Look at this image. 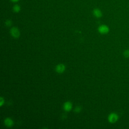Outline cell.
I'll use <instances>...</instances> for the list:
<instances>
[{"mask_svg": "<svg viewBox=\"0 0 129 129\" xmlns=\"http://www.w3.org/2000/svg\"><path fill=\"white\" fill-rule=\"evenodd\" d=\"M118 119V116L117 114L115 113H111L108 117V119L109 122L110 123H114L117 121V120Z\"/></svg>", "mask_w": 129, "mask_h": 129, "instance_id": "obj_1", "label": "cell"}, {"mask_svg": "<svg viewBox=\"0 0 129 129\" xmlns=\"http://www.w3.org/2000/svg\"><path fill=\"white\" fill-rule=\"evenodd\" d=\"M10 33L11 35L15 38H18L20 35V31L19 29L16 27H13L10 30Z\"/></svg>", "mask_w": 129, "mask_h": 129, "instance_id": "obj_2", "label": "cell"}, {"mask_svg": "<svg viewBox=\"0 0 129 129\" xmlns=\"http://www.w3.org/2000/svg\"><path fill=\"white\" fill-rule=\"evenodd\" d=\"M109 31L108 27L105 25H102L98 27V31L101 34H106Z\"/></svg>", "mask_w": 129, "mask_h": 129, "instance_id": "obj_3", "label": "cell"}, {"mask_svg": "<svg viewBox=\"0 0 129 129\" xmlns=\"http://www.w3.org/2000/svg\"><path fill=\"white\" fill-rule=\"evenodd\" d=\"M65 69L66 66L62 63L58 64L55 67V71L59 74L62 73L65 71Z\"/></svg>", "mask_w": 129, "mask_h": 129, "instance_id": "obj_4", "label": "cell"}, {"mask_svg": "<svg viewBox=\"0 0 129 129\" xmlns=\"http://www.w3.org/2000/svg\"><path fill=\"white\" fill-rule=\"evenodd\" d=\"M63 109L66 111H69L72 109V103L69 102V101H67L66 102L63 106Z\"/></svg>", "mask_w": 129, "mask_h": 129, "instance_id": "obj_5", "label": "cell"}, {"mask_svg": "<svg viewBox=\"0 0 129 129\" xmlns=\"http://www.w3.org/2000/svg\"><path fill=\"white\" fill-rule=\"evenodd\" d=\"M4 123L5 125L8 127H11L14 124L13 120L9 117H7L5 119Z\"/></svg>", "mask_w": 129, "mask_h": 129, "instance_id": "obj_6", "label": "cell"}, {"mask_svg": "<svg viewBox=\"0 0 129 129\" xmlns=\"http://www.w3.org/2000/svg\"><path fill=\"white\" fill-rule=\"evenodd\" d=\"M93 14L97 18H100L102 15L101 11L98 9H95L93 10Z\"/></svg>", "mask_w": 129, "mask_h": 129, "instance_id": "obj_7", "label": "cell"}, {"mask_svg": "<svg viewBox=\"0 0 129 129\" xmlns=\"http://www.w3.org/2000/svg\"><path fill=\"white\" fill-rule=\"evenodd\" d=\"M20 10V7L19 5H16L14 6L13 7V11L15 12H19Z\"/></svg>", "mask_w": 129, "mask_h": 129, "instance_id": "obj_8", "label": "cell"}, {"mask_svg": "<svg viewBox=\"0 0 129 129\" xmlns=\"http://www.w3.org/2000/svg\"><path fill=\"white\" fill-rule=\"evenodd\" d=\"M123 55L125 57H129V50H125L123 52Z\"/></svg>", "mask_w": 129, "mask_h": 129, "instance_id": "obj_9", "label": "cell"}, {"mask_svg": "<svg viewBox=\"0 0 129 129\" xmlns=\"http://www.w3.org/2000/svg\"><path fill=\"white\" fill-rule=\"evenodd\" d=\"M12 24V22L11 21L8 20H7L6 22V25L7 26H11Z\"/></svg>", "mask_w": 129, "mask_h": 129, "instance_id": "obj_10", "label": "cell"}, {"mask_svg": "<svg viewBox=\"0 0 129 129\" xmlns=\"http://www.w3.org/2000/svg\"><path fill=\"white\" fill-rule=\"evenodd\" d=\"M81 107H80L79 106H78V107H76V108L75 109V111L76 112H79L81 111Z\"/></svg>", "mask_w": 129, "mask_h": 129, "instance_id": "obj_11", "label": "cell"}, {"mask_svg": "<svg viewBox=\"0 0 129 129\" xmlns=\"http://www.w3.org/2000/svg\"><path fill=\"white\" fill-rule=\"evenodd\" d=\"M0 100H1V101H0V102H1V103H0L1 106H2L3 104L4 103V99L3 98V97H1Z\"/></svg>", "mask_w": 129, "mask_h": 129, "instance_id": "obj_12", "label": "cell"}, {"mask_svg": "<svg viewBox=\"0 0 129 129\" xmlns=\"http://www.w3.org/2000/svg\"><path fill=\"white\" fill-rule=\"evenodd\" d=\"M11 1H12V2H16L18 1L19 0H11Z\"/></svg>", "mask_w": 129, "mask_h": 129, "instance_id": "obj_13", "label": "cell"}]
</instances>
